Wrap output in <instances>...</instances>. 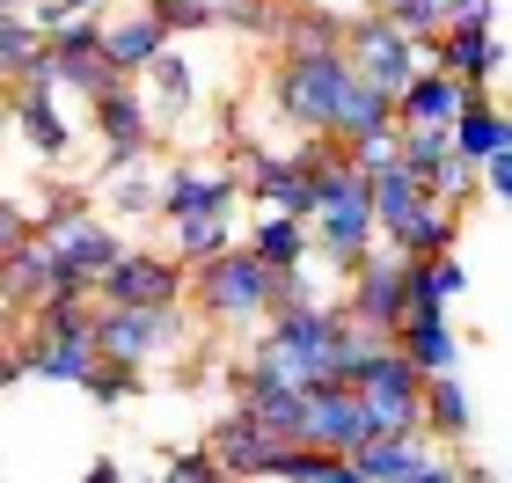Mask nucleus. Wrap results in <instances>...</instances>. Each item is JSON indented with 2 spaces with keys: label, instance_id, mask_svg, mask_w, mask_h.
<instances>
[{
  "label": "nucleus",
  "instance_id": "26",
  "mask_svg": "<svg viewBox=\"0 0 512 483\" xmlns=\"http://www.w3.org/2000/svg\"><path fill=\"white\" fill-rule=\"evenodd\" d=\"M352 462H359L366 483H410L417 469H425V447H417V432H410V440H366Z\"/></svg>",
  "mask_w": 512,
  "mask_h": 483
},
{
  "label": "nucleus",
  "instance_id": "40",
  "mask_svg": "<svg viewBox=\"0 0 512 483\" xmlns=\"http://www.w3.org/2000/svg\"><path fill=\"white\" fill-rule=\"evenodd\" d=\"M8 8H15V0H0V15H8Z\"/></svg>",
  "mask_w": 512,
  "mask_h": 483
},
{
  "label": "nucleus",
  "instance_id": "36",
  "mask_svg": "<svg viewBox=\"0 0 512 483\" xmlns=\"http://www.w3.org/2000/svg\"><path fill=\"white\" fill-rule=\"evenodd\" d=\"M476 169H483V191H491V198L512 191V154H491V161H476Z\"/></svg>",
  "mask_w": 512,
  "mask_h": 483
},
{
  "label": "nucleus",
  "instance_id": "35",
  "mask_svg": "<svg viewBox=\"0 0 512 483\" xmlns=\"http://www.w3.org/2000/svg\"><path fill=\"white\" fill-rule=\"evenodd\" d=\"M30 235H37V227H30V213H22L15 198H0V257H8V249H22Z\"/></svg>",
  "mask_w": 512,
  "mask_h": 483
},
{
  "label": "nucleus",
  "instance_id": "1",
  "mask_svg": "<svg viewBox=\"0 0 512 483\" xmlns=\"http://www.w3.org/2000/svg\"><path fill=\"white\" fill-rule=\"evenodd\" d=\"M183 301H198L205 322H264L271 301H278V271H264V264L235 242V249H220V257L191 264Z\"/></svg>",
  "mask_w": 512,
  "mask_h": 483
},
{
  "label": "nucleus",
  "instance_id": "33",
  "mask_svg": "<svg viewBox=\"0 0 512 483\" xmlns=\"http://www.w3.org/2000/svg\"><path fill=\"white\" fill-rule=\"evenodd\" d=\"M154 198H161V183L139 176V161L118 169V183H110V205H118V213H154Z\"/></svg>",
  "mask_w": 512,
  "mask_h": 483
},
{
  "label": "nucleus",
  "instance_id": "20",
  "mask_svg": "<svg viewBox=\"0 0 512 483\" xmlns=\"http://www.w3.org/2000/svg\"><path fill=\"white\" fill-rule=\"evenodd\" d=\"M15 118H22V140H30L37 154H66L74 147V132H66V118H59V96L52 88H30V81H15Z\"/></svg>",
  "mask_w": 512,
  "mask_h": 483
},
{
  "label": "nucleus",
  "instance_id": "28",
  "mask_svg": "<svg viewBox=\"0 0 512 483\" xmlns=\"http://www.w3.org/2000/svg\"><path fill=\"white\" fill-rule=\"evenodd\" d=\"M44 52V37H37V22L30 15H22V8H8V15H0V88H8V81H22V74H30V59Z\"/></svg>",
  "mask_w": 512,
  "mask_h": 483
},
{
  "label": "nucleus",
  "instance_id": "38",
  "mask_svg": "<svg viewBox=\"0 0 512 483\" xmlns=\"http://www.w3.org/2000/svg\"><path fill=\"white\" fill-rule=\"evenodd\" d=\"M81 483H125V469H118V462H110V454H103V462H96V469H88Z\"/></svg>",
  "mask_w": 512,
  "mask_h": 483
},
{
  "label": "nucleus",
  "instance_id": "27",
  "mask_svg": "<svg viewBox=\"0 0 512 483\" xmlns=\"http://www.w3.org/2000/svg\"><path fill=\"white\" fill-rule=\"evenodd\" d=\"M227 220H235V213H198V220H176V264L191 271V264H205V257H220V249H235Z\"/></svg>",
  "mask_w": 512,
  "mask_h": 483
},
{
  "label": "nucleus",
  "instance_id": "5",
  "mask_svg": "<svg viewBox=\"0 0 512 483\" xmlns=\"http://www.w3.org/2000/svg\"><path fill=\"white\" fill-rule=\"evenodd\" d=\"M183 337H191L183 308H96V352L118 359V366H139V374L161 352H176Z\"/></svg>",
  "mask_w": 512,
  "mask_h": 483
},
{
  "label": "nucleus",
  "instance_id": "39",
  "mask_svg": "<svg viewBox=\"0 0 512 483\" xmlns=\"http://www.w3.org/2000/svg\"><path fill=\"white\" fill-rule=\"evenodd\" d=\"M15 374H22V352H15V344H0V388H8Z\"/></svg>",
  "mask_w": 512,
  "mask_h": 483
},
{
  "label": "nucleus",
  "instance_id": "4",
  "mask_svg": "<svg viewBox=\"0 0 512 483\" xmlns=\"http://www.w3.org/2000/svg\"><path fill=\"white\" fill-rule=\"evenodd\" d=\"M403 249H388V242H374L366 257L344 271V322L352 330H366V337H395V322H403Z\"/></svg>",
  "mask_w": 512,
  "mask_h": 483
},
{
  "label": "nucleus",
  "instance_id": "3",
  "mask_svg": "<svg viewBox=\"0 0 512 483\" xmlns=\"http://www.w3.org/2000/svg\"><path fill=\"white\" fill-rule=\"evenodd\" d=\"M337 52H344V66H352V74H359L366 88H381L388 103L403 96V88H410L417 74H425V66H417L425 52H417V44H410L403 30H395V22H388L381 8L344 22V44H337Z\"/></svg>",
  "mask_w": 512,
  "mask_h": 483
},
{
  "label": "nucleus",
  "instance_id": "13",
  "mask_svg": "<svg viewBox=\"0 0 512 483\" xmlns=\"http://www.w3.org/2000/svg\"><path fill=\"white\" fill-rule=\"evenodd\" d=\"M491 88H469V81H447V74H417L403 96H395V125H432V132H447L469 103H483Z\"/></svg>",
  "mask_w": 512,
  "mask_h": 483
},
{
  "label": "nucleus",
  "instance_id": "17",
  "mask_svg": "<svg viewBox=\"0 0 512 483\" xmlns=\"http://www.w3.org/2000/svg\"><path fill=\"white\" fill-rule=\"evenodd\" d=\"M59 279H66V271L44 257V242L30 235L22 249H8V257H0V308H22V315H30V308H37Z\"/></svg>",
  "mask_w": 512,
  "mask_h": 483
},
{
  "label": "nucleus",
  "instance_id": "9",
  "mask_svg": "<svg viewBox=\"0 0 512 483\" xmlns=\"http://www.w3.org/2000/svg\"><path fill=\"white\" fill-rule=\"evenodd\" d=\"M235 205H242V176H235V169H198V161H176V169L161 176L154 213L198 220V213H235Z\"/></svg>",
  "mask_w": 512,
  "mask_h": 483
},
{
  "label": "nucleus",
  "instance_id": "34",
  "mask_svg": "<svg viewBox=\"0 0 512 483\" xmlns=\"http://www.w3.org/2000/svg\"><path fill=\"white\" fill-rule=\"evenodd\" d=\"M169 483H227V476L205 447H191V454H169Z\"/></svg>",
  "mask_w": 512,
  "mask_h": 483
},
{
  "label": "nucleus",
  "instance_id": "19",
  "mask_svg": "<svg viewBox=\"0 0 512 483\" xmlns=\"http://www.w3.org/2000/svg\"><path fill=\"white\" fill-rule=\"evenodd\" d=\"M403 293H410V308H439V315H447L461 293H469V271H461L454 249H447V257H425V264L403 257Z\"/></svg>",
  "mask_w": 512,
  "mask_h": 483
},
{
  "label": "nucleus",
  "instance_id": "30",
  "mask_svg": "<svg viewBox=\"0 0 512 483\" xmlns=\"http://www.w3.org/2000/svg\"><path fill=\"white\" fill-rule=\"evenodd\" d=\"M88 396H96V403H125V396H139V366H118V359H96V366H88Z\"/></svg>",
  "mask_w": 512,
  "mask_h": 483
},
{
  "label": "nucleus",
  "instance_id": "11",
  "mask_svg": "<svg viewBox=\"0 0 512 483\" xmlns=\"http://www.w3.org/2000/svg\"><path fill=\"white\" fill-rule=\"evenodd\" d=\"M395 352H403L417 374H454V359H461V337H454V322L439 315V308H410L403 301V322H395Z\"/></svg>",
  "mask_w": 512,
  "mask_h": 483
},
{
  "label": "nucleus",
  "instance_id": "12",
  "mask_svg": "<svg viewBox=\"0 0 512 483\" xmlns=\"http://www.w3.org/2000/svg\"><path fill=\"white\" fill-rule=\"evenodd\" d=\"M96 52H103V66H110V81H139V66H147L154 52H169V30H161L147 8H132V15H110V22H103Z\"/></svg>",
  "mask_w": 512,
  "mask_h": 483
},
{
  "label": "nucleus",
  "instance_id": "10",
  "mask_svg": "<svg viewBox=\"0 0 512 483\" xmlns=\"http://www.w3.org/2000/svg\"><path fill=\"white\" fill-rule=\"evenodd\" d=\"M374 440V418L352 388H308V447L322 454H359Z\"/></svg>",
  "mask_w": 512,
  "mask_h": 483
},
{
  "label": "nucleus",
  "instance_id": "21",
  "mask_svg": "<svg viewBox=\"0 0 512 483\" xmlns=\"http://www.w3.org/2000/svg\"><path fill=\"white\" fill-rule=\"evenodd\" d=\"M256 264L264 271H278V279H286V271H300L308 264V220H286V213H264L256 220V235L242 242Z\"/></svg>",
  "mask_w": 512,
  "mask_h": 483
},
{
  "label": "nucleus",
  "instance_id": "23",
  "mask_svg": "<svg viewBox=\"0 0 512 483\" xmlns=\"http://www.w3.org/2000/svg\"><path fill=\"white\" fill-rule=\"evenodd\" d=\"M447 140H454V154L461 161H491V154H512V132H505V110L483 96V103H469L461 118L447 125Z\"/></svg>",
  "mask_w": 512,
  "mask_h": 483
},
{
  "label": "nucleus",
  "instance_id": "8",
  "mask_svg": "<svg viewBox=\"0 0 512 483\" xmlns=\"http://www.w3.org/2000/svg\"><path fill=\"white\" fill-rule=\"evenodd\" d=\"M37 242H44V257H52V264L66 271V279H81V286H96L103 271L125 257V242L110 235V227H103L96 213H81V220H66V227H44Z\"/></svg>",
  "mask_w": 512,
  "mask_h": 483
},
{
  "label": "nucleus",
  "instance_id": "16",
  "mask_svg": "<svg viewBox=\"0 0 512 483\" xmlns=\"http://www.w3.org/2000/svg\"><path fill=\"white\" fill-rule=\"evenodd\" d=\"M139 103H147V125H176L183 110H191V59L183 52H154L139 66Z\"/></svg>",
  "mask_w": 512,
  "mask_h": 483
},
{
  "label": "nucleus",
  "instance_id": "32",
  "mask_svg": "<svg viewBox=\"0 0 512 483\" xmlns=\"http://www.w3.org/2000/svg\"><path fill=\"white\" fill-rule=\"evenodd\" d=\"M88 213V191H81V183H59V191H44V205H37V235H44V227H66V220H81Z\"/></svg>",
  "mask_w": 512,
  "mask_h": 483
},
{
  "label": "nucleus",
  "instance_id": "29",
  "mask_svg": "<svg viewBox=\"0 0 512 483\" xmlns=\"http://www.w3.org/2000/svg\"><path fill=\"white\" fill-rule=\"evenodd\" d=\"M344 161H352L359 176H381V169L403 161V140H395V125L388 132H366V140H344Z\"/></svg>",
  "mask_w": 512,
  "mask_h": 483
},
{
  "label": "nucleus",
  "instance_id": "37",
  "mask_svg": "<svg viewBox=\"0 0 512 483\" xmlns=\"http://www.w3.org/2000/svg\"><path fill=\"white\" fill-rule=\"evenodd\" d=\"M410 483H461V469H447V462H432V454H425V469H417Z\"/></svg>",
  "mask_w": 512,
  "mask_h": 483
},
{
  "label": "nucleus",
  "instance_id": "31",
  "mask_svg": "<svg viewBox=\"0 0 512 483\" xmlns=\"http://www.w3.org/2000/svg\"><path fill=\"white\" fill-rule=\"evenodd\" d=\"M147 15L161 22V30H213L220 22L213 0H147Z\"/></svg>",
  "mask_w": 512,
  "mask_h": 483
},
{
  "label": "nucleus",
  "instance_id": "2",
  "mask_svg": "<svg viewBox=\"0 0 512 483\" xmlns=\"http://www.w3.org/2000/svg\"><path fill=\"white\" fill-rule=\"evenodd\" d=\"M352 88V66H344V52H286L271 66V103L286 110L293 125H308L330 140V110L337 96Z\"/></svg>",
  "mask_w": 512,
  "mask_h": 483
},
{
  "label": "nucleus",
  "instance_id": "41",
  "mask_svg": "<svg viewBox=\"0 0 512 483\" xmlns=\"http://www.w3.org/2000/svg\"><path fill=\"white\" fill-rule=\"evenodd\" d=\"M161 483H169V476H161Z\"/></svg>",
  "mask_w": 512,
  "mask_h": 483
},
{
  "label": "nucleus",
  "instance_id": "24",
  "mask_svg": "<svg viewBox=\"0 0 512 483\" xmlns=\"http://www.w3.org/2000/svg\"><path fill=\"white\" fill-rule=\"evenodd\" d=\"M417 425H432L439 440H469V396H461L454 374H425V388H417Z\"/></svg>",
  "mask_w": 512,
  "mask_h": 483
},
{
  "label": "nucleus",
  "instance_id": "25",
  "mask_svg": "<svg viewBox=\"0 0 512 483\" xmlns=\"http://www.w3.org/2000/svg\"><path fill=\"white\" fill-rule=\"evenodd\" d=\"M271 476L278 483H366L352 454H322V447H278Z\"/></svg>",
  "mask_w": 512,
  "mask_h": 483
},
{
  "label": "nucleus",
  "instance_id": "22",
  "mask_svg": "<svg viewBox=\"0 0 512 483\" xmlns=\"http://www.w3.org/2000/svg\"><path fill=\"white\" fill-rule=\"evenodd\" d=\"M395 125V103L381 96V88H366L359 74H352V88L337 96V110H330V140L344 147V140H366V132H388Z\"/></svg>",
  "mask_w": 512,
  "mask_h": 483
},
{
  "label": "nucleus",
  "instance_id": "18",
  "mask_svg": "<svg viewBox=\"0 0 512 483\" xmlns=\"http://www.w3.org/2000/svg\"><path fill=\"white\" fill-rule=\"evenodd\" d=\"M454 242H461V213H454V205H439V198H425V205H417V213H410V220L388 235V249H403L410 264H425V257H447Z\"/></svg>",
  "mask_w": 512,
  "mask_h": 483
},
{
  "label": "nucleus",
  "instance_id": "14",
  "mask_svg": "<svg viewBox=\"0 0 512 483\" xmlns=\"http://www.w3.org/2000/svg\"><path fill=\"white\" fill-rule=\"evenodd\" d=\"M242 161H249L242 191L264 198V213H286V220H308V213H315V183L300 176L286 154H264V147H256V154H242Z\"/></svg>",
  "mask_w": 512,
  "mask_h": 483
},
{
  "label": "nucleus",
  "instance_id": "7",
  "mask_svg": "<svg viewBox=\"0 0 512 483\" xmlns=\"http://www.w3.org/2000/svg\"><path fill=\"white\" fill-rule=\"evenodd\" d=\"M88 103H96L103 161H110V169H132V161L154 147V125H147V103H139V88H132V81H103Z\"/></svg>",
  "mask_w": 512,
  "mask_h": 483
},
{
  "label": "nucleus",
  "instance_id": "15",
  "mask_svg": "<svg viewBox=\"0 0 512 483\" xmlns=\"http://www.w3.org/2000/svg\"><path fill=\"white\" fill-rule=\"evenodd\" d=\"M205 454L220 462V476H227V483H235V476H271V462H278V447H271L249 418H242V410L205 432Z\"/></svg>",
  "mask_w": 512,
  "mask_h": 483
},
{
  "label": "nucleus",
  "instance_id": "6",
  "mask_svg": "<svg viewBox=\"0 0 512 483\" xmlns=\"http://www.w3.org/2000/svg\"><path fill=\"white\" fill-rule=\"evenodd\" d=\"M183 279L191 271L169 249H125L88 293H96V308H183Z\"/></svg>",
  "mask_w": 512,
  "mask_h": 483
}]
</instances>
